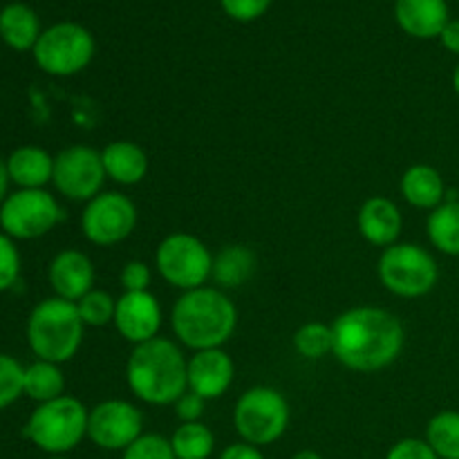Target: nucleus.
Wrapping results in <instances>:
<instances>
[{"instance_id":"36","label":"nucleus","mask_w":459,"mask_h":459,"mask_svg":"<svg viewBox=\"0 0 459 459\" xmlns=\"http://www.w3.org/2000/svg\"><path fill=\"white\" fill-rule=\"evenodd\" d=\"M173 408H175V415H178V420L182 421V424H191V421L202 420L206 408V399H202L200 394L186 390V393L173 403Z\"/></svg>"},{"instance_id":"21","label":"nucleus","mask_w":459,"mask_h":459,"mask_svg":"<svg viewBox=\"0 0 459 459\" xmlns=\"http://www.w3.org/2000/svg\"><path fill=\"white\" fill-rule=\"evenodd\" d=\"M9 179L21 188H43L52 182L54 157L39 146H21L9 155Z\"/></svg>"},{"instance_id":"27","label":"nucleus","mask_w":459,"mask_h":459,"mask_svg":"<svg viewBox=\"0 0 459 459\" xmlns=\"http://www.w3.org/2000/svg\"><path fill=\"white\" fill-rule=\"evenodd\" d=\"M426 442L439 459H459V411H442L430 417Z\"/></svg>"},{"instance_id":"41","label":"nucleus","mask_w":459,"mask_h":459,"mask_svg":"<svg viewBox=\"0 0 459 459\" xmlns=\"http://www.w3.org/2000/svg\"><path fill=\"white\" fill-rule=\"evenodd\" d=\"M453 90H455V94L459 97V63H457L455 72H453Z\"/></svg>"},{"instance_id":"40","label":"nucleus","mask_w":459,"mask_h":459,"mask_svg":"<svg viewBox=\"0 0 459 459\" xmlns=\"http://www.w3.org/2000/svg\"><path fill=\"white\" fill-rule=\"evenodd\" d=\"M291 459H323V457L318 455L316 451H312V448H305V451H299Z\"/></svg>"},{"instance_id":"17","label":"nucleus","mask_w":459,"mask_h":459,"mask_svg":"<svg viewBox=\"0 0 459 459\" xmlns=\"http://www.w3.org/2000/svg\"><path fill=\"white\" fill-rule=\"evenodd\" d=\"M357 227L363 240L370 242L372 247L388 249V247L397 245L399 236H402V211L390 197H368L357 213Z\"/></svg>"},{"instance_id":"6","label":"nucleus","mask_w":459,"mask_h":459,"mask_svg":"<svg viewBox=\"0 0 459 459\" xmlns=\"http://www.w3.org/2000/svg\"><path fill=\"white\" fill-rule=\"evenodd\" d=\"M377 273L381 285L399 299H421L430 294L439 281L437 260L415 242H397L384 249Z\"/></svg>"},{"instance_id":"19","label":"nucleus","mask_w":459,"mask_h":459,"mask_svg":"<svg viewBox=\"0 0 459 459\" xmlns=\"http://www.w3.org/2000/svg\"><path fill=\"white\" fill-rule=\"evenodd\" d=\"M106 178L119 186H134L148 173V155L130 139H115L101 151Z\"/></svg>"},{"instance_id":"16","label":"nucleus","mask_w":459,"mask_h":459,"mask_svg":"<svg viewBox=\"0 0 459 459\" xmlns=\"http://www.w3.org/2000/svg\"><path fill=\"white\" fill-rule=\"evenodd\" d=\"M48 276L54 294L70 303H76L94 290V264L88 254L79 249H65L54 255Z\"/></svg>"},{"instance_id":"4","label":"nucleus","mask_w":459,"mask_h":459,"mask_svg":"<svg viewBox=\"0 0 459 459\" xmlns=\"http://www.w3.org/2000/svg\"><path fill=\"white\" fill-rule=\"evenodd\" d=\"M85 325L79 316L76 303L58 296L45 299L31 309L27 321V341L40 361L61 363L76 357L83 343Z\"/></svg>"},{"instance_id":"39","label":"nucleus","mask_w":459,"mask_h":459,"mask_svg":"<svg viewBox=\"0 0 459 459\" xmlns=\"http://www.w3.org/2000/svg\"><path fill=\"white\" fill-rule=\"evenodd\" d=\"M9 173H7V164H4L3 160H0V206H3V202L7 200V186H9Z\"/></svg>"},{"instance_id":"20","label":"nucleus","mask_w":459,"mask_h":459,"mask_svg":"<svg viewBox=\"0 0 459 459\" xmlns=\"http://www.w3.org/2000/svg\"><path fill=\"white\" fill-rule=\"evenodd\" d=\"M399 191L408 204L421 211H433L446 202V182L442 173L429 164H415L403 170Z\"/></svg>"},{"instance_id":"12","label":"nucleus","mask_w":459,"mask_h":459,"mask_svg":"<svg viewBox=\"0 0 459 459\" xmlns=\"http://www.w3.org/2000/svg\"><path fill=\"white\" fill-rule=\"evenodd\" d=\"M101 151L90 146H70L54 157L52 184L63 197L72 202H85L103 193L106 182Z\"/></svg>"},{"instance_id":"30","label":"nucleus","mask_w":459,"mask_h":459,"mask_svg":"<svg viewBox=\"0 0 459 459\" xmlns=\"http://www.w3.org/2000/svg\"><path fill=\"white\" fill-rule=\"evenodd\" d=\"M25 394V368L16 359L0 354V411Z\"/></svg>"},{"instance_id":"42","label":"nucleus","mask_w":459,"mask_h":459,"mask_svg":"<svg viewBox=\"0 0 459 459\" xmlns=\"http://www.w3.org/2000/svg\"><path fill=\"white\" fill-rule=\"evenodd\" d=\"M48 459H65L63 455H52V457H48Z\"/></svg>"},{"instance_id":"37","label":"nucleus","mask_w":459,"mask_h":459,"mask_svg":"<svg viewBox=\"0 0 459 459\" xmlns=\"http://www.w3.org/2000/svg\"><path fill=\"white\" fill-rule=\"evenodd\" d=\"M220 459H264V455L260 453L258 446H251V444L247 442H238L224 448Z\"/></svg>"},{"instance_id":"13","label":"nucleus","mask_w":459,"mask_h":459,"mask_svg":"<svg viewBox=\"0 0 459 459\" xmlns=\"http://www.w3.org/2000/svg\"><path fill=\"white\" fill-rule=\"evenodd\" d=\"M142 411L124 399L97 403L88 415V439L103 451L124 453L134 439L142 437Z\"/></svg>"},{"instance_id":"28","label":"nucleus","mask_w":459,"mask_h":459,"mask_svg":"<svg viewBox=\"0 0 459 459\" xmlns=\"http://www.w3.org/2000/svg\"><path fill=\"white\" fill-rule=\"evenodd\" d=\"M294 350L303 359L318 361L334 352V332L332 325L321 321H309L300 325L294 334Z\"/></svg>"},{"instance_id":"24","label":"nucleus","mask_w":459,"mask_h":459,"mask_svg":"<svg viewBox=\"0 0 459 459\" xmlns=\"http://www.w3.org/2000/svg\"><path fill=\"white\" fill-rule=\"evenodd\" d=\"M426 233L439 254L459 258V200H446L430 211Z\"/></svg>"},{"instance_id":"2","label":"nucleus","mask_w":459,"mask_h":459,"mask_svg":"<svg viewBox=\"0 0 459 459\" xmlns=\"http://www.w3.org/2000/svg\"><path fill=\"white\" fill-rule=\"evenodd\" d=\"M188 359L175 341L157 336L134 345L126 361V381L139 402L148 406H173L188 390Z\"/></svg>"},{"instance_id":"11","label":"nucleus","mask_w":459,"mask_h":459,"mask_svg":"<svg viewBox=\"0 0 459 459\" xmlns=\"http://www.w3.org/2000/svg\"><path fill=\"white\" fill-rule=\"evenodd\" d=\"M137 206L119 191H103L85 204L81 233L97 247H115L128 240L137 227Z\"/></svg>"},{"instance_id":"3","label":"nucleus","mask_w":459,"mask_h":459,"mask_svg":"<svg viewBox=\"0 0 459 459\" xmlns=\"http://www.w3.org/2000/svg\"><path fill=\"white\" fill-rule=\"evenodd\" d=\"M238 325V309L218 287L182 291L170 309V327L178 341L193 352L224 348Z\"/></svg>"},{"instance_id":"31","label":"nucleus","mask_w":459,"mask_h":459,"mask_svg":"<svg viewBox=\"0 0 459 459\" xmlns=\"http://www.w3.org/2000/svg\"><path fill=\"white\" fill-rule=\"evenodd\" d=\"M121 459H178L170 446V439L161 437V435L143 433L142 437L134 439L128 448L124 451Z\"/></svg>"},{"instance_id":"23","label":"nucleus","mask_w":459,"mask_h":459,"mask_svg":"<svg viewBox=\"0 0 459 459\" xmlns=\"http://www.w3.org/2000/svg\"><path fill=\"white\" fill-rule=\"evenodd\" d=\"M0 39L12 49H34L40 39L39 16L27 4L13 3L0 12Z\"/></svg>"},{"instance_id":"9","label":"nucleus","mask_w":459,"mask_h":459,"mask_svg":"<svg viewBox=\"0 0 459 459\" xmlns=\"http://www.w3.org/2000/svg\"><path fill=\"white\" fill-rule=\"evenodd\" d=\"M94 56V39L83 25L58 22L40 34L34 45V58L43 72L52 76H74L90 65Z\"/></svg>"},{"instance_id":"38","label":"nucleus","mask_w":459,"mask_h":459,"mask_svg":"<svg viewBox=\"0 0 459 459\" xmlns=\"http://www.w3.org/2000/svg\"><path fill=\"white\" fill-rule=\"evenodd\" d=\"M439 40H442V45L448 52L457 54L459 56V18H451V21L446 22L444 31L439 34Z\"/></svg>"},{"instance_id":"18","label":"nucleus","mask_w":459,"mask_h":459,"mask_svg":"<svg viewBox=\"0 0 459 459\" xmlns=\"http://www.w3.org/2000/svg\"><path fill=\"white\" fill-rule=\"evenodd\" d=\"M394 18L408 36L415 39H439L448 16L446 0H397Z\"/></svg>"},{"instance_id":"8","label":"nucleus","mask_w":459,"mask_h":459,"mask_svg":"<svg viewBox=\"0 0 459 459\" xmlns=\"http://www.w3.org/2000/svg\"><path fill=\"white\" fill-rule=\"evenodd\" d=\"M155 264L170 287L191 291L209 282L213 273V254L191 233H170L157 247Z\"/></svg>"},{"instance_id":"29","label":"nucleus","mask_w":459,"mask_h":459,"mask_svg":"<svg viewBox=\"0 0 459 459\" xmlns=\"http://www.w3.org/2000/svg\"><path fill=\"white\" fill-rule=\"evenodd\" d=\"M76 309L85 327H106L108 323L115 321L117 299L103 290H92L76 300Z\"/></svg>"},{"instance_id":"5","label":"nucleus","mask_w":459,"mask_h":459,"mask_svg":"<svg viewBox=\"0 0 459 459\" xmlns=\"http://www.w3.org/2000/svg\"><path fill=\"white\" fill-rule=\"evenodd\" d=\"M90 411L74 397L39 403L25 426V435L34 446L49 455H65L88 437Z\"/></svg>"},{"instance_id":"22","label":"nucleus","mask_w":459,"mask_h":459,"mask_svg":"<svg viewBox=\"0 0 459 459\" xmlns=\"http://www.w3.org/2000/svg\"><path fill=\"white\" fill-rule=\"evenodd\" d=\"M258 267V258L245 245H227L213 255V278L222 290H238L251 281Z\"/></svg>"},{"instance_id":"10","label":"nucleus","mask_w":459,"mask_h":459,"mask_svg":"<svg viewBox=\"0 0 459 459\" xmlns=\"http://www.w3.org/2000/svg\"><path fill=\"white\" fill-rule=\"evenodd\" d=\"M63 218L56 197L45 188H21L0 206V227L12 240H36Z\"/></svg>"},{"instance_id":"25","label":"nucleus","mask_w":459,"mask_h":459,"mask_svg":"<svg viewBox=\"0 0 459 459\" xmlns=\"http://www.w3.org/2000/svg\"><path fill=\"white\" fill-rule=\"evenodd\" d=\"M65 393V377L56 363L36 361L25 368V394L39 403L54 402Z\"/></svg>"},{"instance_id":"1","label":"nucleus","mask_w":459,"mask_h":459,"mask_svg":"<svg viewBox=\"0 0 459 459\" xmlns=\"http://www.w3.org/2000/svg\"><path fill=\"white\" fill-rule=\"evenodd\" d=\"M334 357L354 372H379L393 366L406 343V330L393 312L372 305L348 309L332 323Z\"/></svg>"},{"instance_id":"35","label":"nucleus","mask_w":459,"mask_h":459,"mask_svg":"<svg viewBox=\"0 0 459 459\" xmlns=\"http://www.w3.org/2000/svg\"><path fill=\"white\" fill-rule=\"evenodd\" d=\"M385 459H439V457L435 455V451L429 446L426 439L406 437V439H399V442L390 448Z\"/></svg>"},{"instance_id":"14","label":"nucleus","mask_w":459,"mask_h":459,"mask_svg":"<svg viewBox=\"0 0 459 459\" xmlns=\"http://www.w3.org/2000/svg\"><path fill=\"white\" fill-rule=\"evenodd\" d=\"M121 339L133 345H142L160 336L161 305L151 291H124L117 299L115 321Z\"/></svg>"},{"instance_id":"34","label":"nucleus","mask_w":459,"mask_h":459,"mask_svg":"<svg viewBox=\"0 0 459 459\" xmlns=\"http://www.w3.org/2000/svg\"><path fill=\"white\" fill-rule=\"evenodd\" d=\"M272 0H222V9L233 21L249 22L263 16L269 9Z\"/></svg>"},{"instance_id":"15","label":"nucleus","mask_w":459,"mask_h":459,"mask_svg":"<svg viewBox=\"0 0 459 459\" xmlns=\"http://www.w3.org/2000/svg\"><path fill=\"white\" fill-rule=\"evenodd\" d=\"M233 377H236L233 359L222 348L200 350V352H193V357L188 359V390L200 394L206 402L224 397L231 388Z\"/></svg>"},{"instance_id":"7","label":"nucleus","mask_w":459,"mask_h":459,"mask_svg":"<svg viewBox=\"0 0 459 459\" xmlns=\"http://www.w3.org/2000/svg\"><path fill=\"white\" fill-rule=\"evenodd\" d=\"M233 426L242 442L251 446L276 444L290 426V403L276 388L255 385L242 393L236 402Z\"/></svg>"},{"instance_id":"32","label":"nucleus","mask_w":459,"mask_h":459,"mask_svg":"<svg viewBox=\"0 0 459 459\" xmlns=\"http://www.w3.org/2000/svg\"><path fill=\"white\" fill-rule=\"evenodd\" d=\"M21 273V255L16 245L7 233H0V291H7L16 285Z\"/></svg>"},{"instance_id":"26","label":"nucleus","mask_w":459,"mask_h":459,"mask_svg":"<svg viewBox=\"0 0 459 459\" xmlns=\"http://www.w3.org/2000/svg\"><path fill=\"white\" fill-rule=\"evenodd\" d=\"M170 446L178 459H209L215 448V437L211 429L202 421L179 424L170 435Z\"/></svg>"},{"instance_id":"33","label":"nucleus","mask_w":459,"mask_h":459,"mask_svg":"<svg viewBox=\"0 0 459 459\" xmlns=\"http://www.w3.org/2000/svg\"><path fill=\"white\" fill-rule=\"evenodd\" d=\"M119 282L126 291H148L152 282V272L142 260H130L121 267Z\"/></svg>"}]
</instances>
